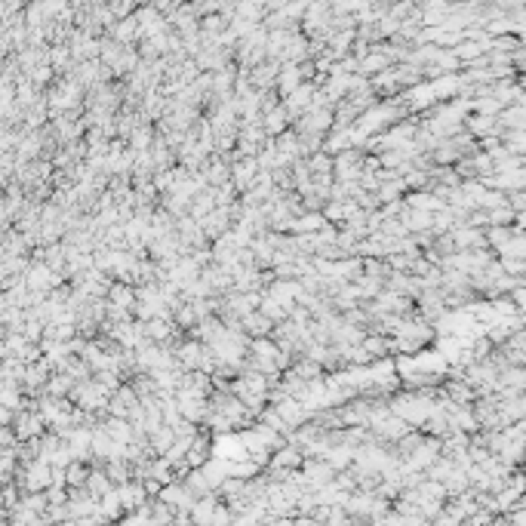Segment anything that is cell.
I'll return each mask as SVG.
<instances>
[{"label": "cell", "mask_w": 526, "mask_h": 526, "mask_svg": "<svg viewBox=\"0 0 526 526\" xmlns=\"http://www.w3.org/2000/svg\"><path fill=\"white\" fill-rule=\"evenodd\" d=\"M25 77H28V80L34 83V87H44V83H49V80H53V68H49L46 62H44V65H37L34 71H28Z\"/></svg>", "instance_id": "f1b7e54d"}, {"label": "cell", "mask_w": 526, "mask_h": 526, "mask_svg": "<svg viewBox=\"0 0 526 526\" xmlns=\"http://www.w3.org/2000/svg\"><path fill=\"white\" fill-rule=\"evenodd\" d=\"M203 360V345L194 342V339H185V342L176 348V364H179L182 373H197Z\"/></svg>", "instance_id": "8992f818"}, {"label": "cell", "mask_w": 526, "mask_h": 526, "mask_svg": "<svg viewBox=\"0 0 526 526\" xmlns=\"http://www.w3.org/2000/svg\"><path fill=\"white\" fill-rule=\"evenodd\" d=\"M403 194H407V185H403V179L382 182V185H379V191H375V197H379V206L403 201Z\"/></svg>", "instance_id": "44dd1931"}, {"label": "cell", "mask_w": 526, "mask_h": 526, "mask_svg": "<svg viewBox=\"0 0 526 526\" xmlns=\"http://www.w3.org/2000/svg\"><path fill=\"white\" fill-rule=\"evenodd\" d=\"M289 114L283 111V105H277L274 111H268L265 117H262V130H265V136L268 139H277V136H283V133L289 130Z\"/></svg>", "instance_id": "4fadbf2b"}, {"label": "cell", "mask_w": 526, "mask_h": 526, "mask_svg": "<svg viewBox=\"0 0 526 526\" xmlns=\"http://www.w3.org/2000/svg\"><path fill=\"white\" fill-rule=\"evenodd\" d=\"M499 268H502V274H508V277H523V271H526V265L520 259H499Z\"/></svg>", "instance_id": "f546056e"}, {"label": "cell", "mask_w": 526, "mask_h": 526, "mask_svg": "<svg viewBox=\"0 0 526 526\" xmlns=\"http://www.w3.org/2000/svg\"><path fill=\"white\" fill-rule=\"evenodd\" d=\"M495 124H499V130H523L526 126L523 105H508V108H502L499 117H495Z\"/></svg>", "instance_id": "d6986e66"}, {"label": "cell", "mask_w": 526, "mask_h": 526, "mask_svg": "<svg viewBox=\"0 0 526 526\" xmlns=\"http://www.w3.org/2000/svg\"><path fill=\"white\" fill-rule=\"evenodd\" d=\"M197 277H201V268H197L194 262L188 259V255H182V259L176 262V265L167 271V280H169V283H176L179 289H185L188 283H194Z\"/></svg>", "instance_id": "30bf717a"}, {"label": "cell", "mask_w": 526, "mask_h": 526, "mask_svg": "<svg viewBox=\"0 0 526 526\" xmlns=\"http://www.w3.org/2000/svg\"><path fill=\"white\" fill-rule=\"evenodd\" d=\"M255 176H259V163L255 158H237L231 160V185L237 194H246L250 191V185L255 182Z\"/></svg>", "instance_id": "7a4b0ae2"}, {"label": "cell", "mask_w": 526, "mask_h": 526, "mask_svg": "<svg viewBox=\"0 0 526 526\" xmlns=\"http://www.w3.org/2000/svg\"><path fill=\"white\" fill-rule=\"evenodd\" d=\"M508 296H511V298H508V302H511V305H514V308H517V311H523V302H526V289H523V287H517V289H511V293H508Z\"/></svg>", "instance_id": "4dcf8cb0"}, {"label": "cell", "mask_w": 526, "mask_h": 526, "mask_svg": "<svg viewBox=\"0 0 526 526\" xmlns=\"http://www.w3.org/2000/svg\"><path fill=\"white\" fill-rule=\"evenodd\" d=\"M305 163H308L311 176H323V173H332V158L323 151H314L311 158H305Z\"/></svg>", "instance_id": "83f0119b"}, {"label": "cell", "mask_w": 526, "mask_h": 526, "mask_svg": "<svg viewBox=\"0 0 526 526\" xmlns=\"http://www.w3.org/2000/svg\"><path fill=\"white\" fill-rule=\"evenodd\" d=\"M49 483H53V468L46 465V461H28L22 468V486L25 493H46Z\"/></svg>", "instance_id": "6da1fadb"}, {"label": "cell", "mask_w": 526, "mask_h": 526, "mask_svg": "<svg viewBox=\"0 0 526 526\" xmlns=\"http://www.w3.org/2000/svg\"><path fill=\"white\" fill-rule=\"evenodd\" d=\"M296 526H323V523L311 520V517H296Z\"/></svg>", "instance_id": "d6a6232c"}, {"label": "cell", "mask_w": 526, "mask_h": 526, "mask_svg": "<svg viewBox=\"0 0 526 526\" xmlns=\"http://www.w3.org/2000/svg\"><path fill=\"white\" fill-rule=\"evenodd\" d=\"M114 489H117V502H120V508H124V514H133V511H139L142 504L148 502V495H145V489H142L139 480H130V483L114 486Z\"/></svg>", "instance_id": "52a82bcc"}, {"label": "cell", "mask_w": 526, "mask_h": 526, "mask_svg": "<svg viewBox=\"0 0 526 526\" xmlns=\"http://www.w3.org/2000/svg\"><path fill=\"white\" fill-rule=\"evenodd\" d=\"M397 336L409 339V342H418V345H428L431 339H437V332H434V326L428 321H422V317H403Z\"/></svg>", "instance_id": "5b68a950"}, {"label": "cell", "mask_w": 526, "mask_h": 526, "mask_svg": "<svg viewBox=\"0 0 526 526\" xmlns=\"http://www.w3.org/2000/svg\"><path fill=\"white\" fill-rule=\"evenodd\" d=\"M523 255H526V240H523V234H514V237L508 240V244L499 250V259H520L523 262Z\"/></svg>", "instance_id": "4316f807"}, {"label": "cell", "mask_w": 526, "mask_h": 526, "mask_svg": "<svg viewBox=\"0 0 526 526\" xmlns=\"http://www.w3.org/2000/svg\"><path fill=\"white\" fill-rule=\"evenodd\" d=\"M87 477H90V465H83V461H71L65 468V486L68 489H83L87 486Z\"/></svg>", "instance_id": "603a6c76"}, {"label": "cell", "mask_w": 526, "mask_h": 526, "mask_svg": "<svg viewBox=\"0 0 526 526\" xmlns=\"http://www.w3.org/2000/svg\"><path fill=\"white\" fill-rule=\"evenodd\" d=\"M240 330H244L246 339H268V336H271V330H274V323L265 321L259 311H253V314L240 317Z\"/></svg>", "instance_id": "9a60e30c"}, {"label": "cell", "mask_w": 526, "mask_h": 526, "mask_svg": "<svg viewBox=\"0 0 526 526\" xmlns=\"http://www.w3.org/2000/svg\"><path fill=\"white\" fill-rule=\"evenodd\" d=\"M158 499H160L163 504H169V508H173L176 514H188V511H191V504L197 502L194 495H191L188 489H185V483H179V480H176V483H167V486L160 489V495H158Z\"/></svg>", "instance_id": "277c9868"}, {"label": "cell", "mask_w": 526, "mask_h": 526, "mask_svg": "<svg viewBox=\"0 0 526 526\" xmlns=\"http://www.w3.org/2000/svg\"><path fill=\"white\" fill-rule=\"evenodd\" d=\"M255 311H259V314L265 317V321H271L274 326L287 321V311H283V308H280V305L274 302L271 296H262V302H259V308H255Z\"/></svg>", "instance_id": "cb8c5ba5"}, {"label": "cell", "mask_w": 526, "mask_h": 526, "mask_svg": "<svg viewBox=\"0 0 526 526\" xmlns=\"http://www.w3.org/2000/svg\"><path fill=\"white\" fill-rule=\"evenodd\" d=\"M456 471V461L452 459H446V456H440L434 465L428 468V471H425V480H434V483H443L446 477H450V474Z\"/></svg>", "instance_id": "484cf974"}, {"label": "cell", "mask_w": 526, "mask_h": 526, "mask_svg": "<svg viewBox=\"0 0 526 526\" xmlns=\"http://www.w3.org/2000/svg\"><path fill=\"white\" fill-rule=\"evenodd\" d=\"M105 302L117 305V308L133 311V308H136V293H133V287H126V283H111V289H108V296H105Z\"/></svg>", "instance_id": "ffe728a7"}, {"label": "cell", "mask_w": 526, "mask_h": 526, "mask_svg": "<svg viewBox=\"0 0 526 526\" xmlns=\"http://www.w3.org/2000/svg\"><path fill=\"white\" fill-rule=\"evenodd\" d=\"M277 74H280V62H262V65H255L250 71V87L255 92H265V90H274L277 83Z\"/></svg>", "instance_id": "ba28073f"}, {"label": "cell", "mask_w": 526, "mask_h": 526, "mask_svg": "<svg viewBox=\"0 0 526 526\" xmlns=\"http://www.w3.org/2000/svg\"><path fill=\"white\" fill-rule=\"evenodd\" d=\"M388 68H391L388 59H385V56H382L375 46H369V53L357 62V74L366 77V80H369V77H375V74H382V71H388Z\"/></svg>", "instance_id": "2e32d148"}, {"label": "cell", "mask_w": 526, "mask_h": 526, "mask_svg": "<svg viewBox=\"0 0 526 526\" xmlns=\"http://www.w3.org/2000/svg\"><path fill=\"white\" fill-rule=\"evenodd\" d=\"M197 225H201L206 240H219L225 231H231V210L228 206H216V210H212L210 216H203Z\"/></svg>", "instance_id": "3957f363"}, {"label": "cell", "mask_w": 526, "mask_h": 526, "mask_svg": "<svg viewBox=\"0 0 526 526\" xmlns=\"http://www.w3.org/2000/svg\"><path fill=\"white\" fill-rule=\"evenodd\" d=\"M222 502L216 493H210V495H203V499H197L194 504H191V511H188V520L194 523V526H210L212 520V514H216V504Z\"/></svg>", "instance_id": "8fae6325"}, {"label": "cell", "mask_w": 526, "mask_h": 526, "mask_svg": "<svg viewBox=\"0 0 526 526\" xmlns=\"http://www.w3.org/2000/svg\"><path fill=\"white\" fill-rule=\"evenodd\" d=\"M212 210H216V188H203L201 194L191 197V203H188V219L201 222V219L210 216Z\"/></svg>", "instance_id": "5bb4252c"}, {"label": "cell", "mask_w": 526, "mask_h": 526, "mask_svg": "<svg viewBox=\"0 0 526 526\" xmlns=\"http://www.w3.org/2000/svg\"><path fill=\"white\" fill-rule=\"evenodd\" d=\"M360 348L369 354V360H382V357H391L388 354V339L385 336H364Z\"/></svg>", "instance_id": "d4e9b609"}, {"label": "cell", "mask_w": 526, "mask_h": 526, "mask_svg": "<svg viewBox=\"0 0 526 526\" xmlns=\"http://www.w3.org/2000/svg\"><path fill=\"white\" fill-rule=\"evenodd\" d=\"M154 136H158L154 124H142V126H136V130H133V136L126 139V148H130L133 154H142V151H148V148H151Z\"/></svg>", "instance_id": "ac0fdd59"}, {"label": "cell", "mask_w": 526, "mask_h": 526, "mask_svg": "<svg viewBox=\"0 0 526 526\" xmlns=\"http://www.w3.org/2000/svg\"><path fill=\"white\" fill-rule=\"evenodd\" d=\"M523 385H526L523 366H504L495 375V391H523Z\"/></svg>", "instance_id": "e0dca14e"}, {"label": "cell", "mask_w": 526, "mask_h": 526, "mask_svg": "<svg viewBox=\"0 0 526 526\" xmlns=\"http://www.w3.org/2000/svg\"><path fill=\"white\" fill-rule=\"evenodd\" d=\"M173 443H176V434H173V428H167V425H163V428H158L151 437H148V446H151V452H154L158 459L167 456Z\"/></svg>", "instance_id": "7402d4cb"}, {"label": "cell", "mask_w": 526, "mask_h": 526, "mask_svg": "<svg viewBox=\"0 0 526 526\" xmlns=\"http://www.w3.org/2000/svg\"><path fill=\"white\" fill-rule=\"evenodd\" d=\"M265 526H296V520L293 517H271Z\"/></svg>", "instance_id": "1f68e13d"}, {"label": "cell", "mask_w": 526, "mask_h": 526, "mask_svg": "<svg viewBox=\"0 0 526 526\" xmlns=\"http://www.w3.org/2000/svg\"><path fill=\"white\" fill-rule=\"evenodd\" d=\"M465 133L471 139H486V136H499V124H495V117H480V114H468L465 117Z\"/></svg>", "instance_id": "7c38bea8"}, {"label": "cell", "mask_w": 526, "mask_h": 526, "mask_svg": "<svg viewBox=\"0 0 526 526\" xmlns=\"http://www.w3.org/2000/svg\"><path fill=\"white\" fill-rule=\"evenodd\" d=\"M302 450H298L296 443H287V446H280L277 452H271V461H268V468H277V471H298L302 468Z\"/></svg>", "instance_id": "9c48e42d"}]
</instances>
